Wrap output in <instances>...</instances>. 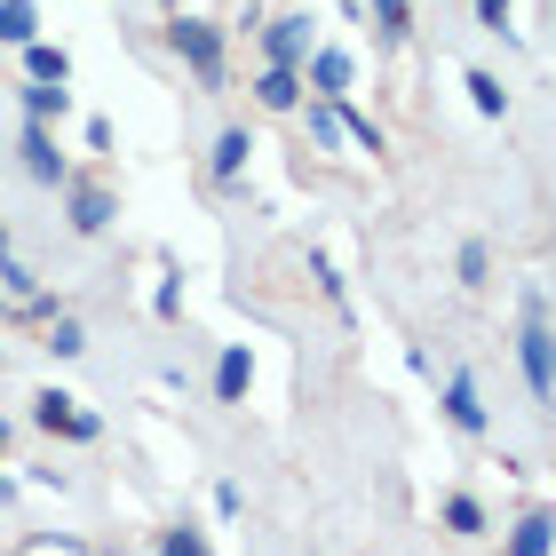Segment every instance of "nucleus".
<instances>
[{"label": "nucleus", "mask_w": 556, "mask_h": 556, "mask_svg": "<svg viewBox=\"0 0 556 556\" xmlns=\"http://www.w3.org/2000/svg\"><path fill=\"white\" fill-rule=\"evenodd\" d=\"M247 382H255V358H247V350H223V366H215V390H223V397H247Z\"/></svg>", "instance_id": "9b49d317"}, {"label": "nucleus", "mask_w": 556, "mask_h": 556, "mask_svg": "<svg viewBox=\"0 0 556 556\" xmlns=\"http://www.w3.org/2000/svg\"><path fill=\"white\" fill-rule=\"evenodd\" d=\"M24 104H33V119H40V128H48V119H56V112H64V88H40V80H33V88H24Z\"/></svg>", "instance_id": "6ab92c4d"}, {"label": "nucleus", "mask_w": 556, "mask_h": 556, "mask_svg": "<svg viewBox=\"0 0 556 556\" xmlns=\"http://www.w3.org/2000/svg\"><path fill=\"white\" fill-rule=\"evenodd\" d=\"M33 421L48 429V438H80V445L96 438V414H80L64 390H40V397H33Z\"/></svg>", "instance_id": "f03ea898"}, {"label": "nucleus", "mask_w": 556, "mask_h": 556, "mask_svg": "<svg viewBox=\"0 0 556 556\" xmlns=\"http://www.w3.org/2000/svg\"><path fill=\"white\" fill-rule=\"evenodd\" d=\"M16 151H24V167H33L40 184H64V151H56V136H48L40 119L24 128V143H16Z\"/></svg>", "instance_id": "39448f33"}, {"label": "nucleus", "mask_w": 556, "mask_h": 556, "mask_svg": "<svg viewBox=\"0 0 556 556\" xmlns=\"http://www.w3.org/2000/svg\"><path fill=\"white\" fill-rule=\"evenodd\" d=\"M16 556H88V548H80V541H64V533H33Z\"/></svg>", "instance_id": "f3484780"}, {"label": "nucleus", "mask_w": 556, "mask_h": 556, "mask_svg": "<svg viewBox=\"0 0 556 556\" xmlns=\"http://www.w3.org/2000/svg\"><path fill=\"white\" fill-rule=\"evenodd\" d=\"M311 136H318V143H342V112L318 104V112H311Z\"/></svg>", "instance_id": "412c9836"}, {"label": "nucleus", "mask_w": 556, "mask_h": 556, "mask_svg": "<svg viewBox=\"0 0 556 556\" xmlns=\"http://www.w3.org/2000/svg\"><path fill=\"white\" fill-rule=\"evenodd\" d=\"M445 525H453V533H485V509H477L469 493H453L445 501Z\"/></svg>", "instance_id": "2eb2a0df"}, {"label": "nucleus", "mask_w": 556, "mask_h": 556, "mask_svg": "<svg viewBox=\"0 0 556 556\" xmlns=\"http://www.w3.org/2000/svg\"><path fill=\"white\" fill-rule=\"evenodd\" d=\"M24 72H33L40 88H64L72 80V56H64V48H48V40H24Z\"/></svg>", "instance_id": "0eeeda50"}, {"label": "nucleus", "mask_w": 556, "mask_h": 556, "mask_svg": "<svg viewBox=\"0 0 556 556\" xmlns=\"http://www.w3.org/2000/svg\"><path fill=\"white\" fill-rule=\"evenodd\" d=\"M477 16H485V33H501V24H509V0H477Z\"/></svg>", "instance_id": "5701e85b"}, {"label": "nucleus", "mask_w": 556, "mask_h": 556, "mask_svg": "<svg viewBox=\"0 0 556 556\" xmlns=\"http://www.w3.org/2000/svg\"><path fill=\"white\" fill-rule=\"evenodd\" d=\"M311 80H318L326 104H334V96L350 88V56H342V48H318V56H311Z\"/></svg>", "instance_id": "1a4fd4ad"}, {"label": "nucleus", "mask_w": 556, "mask_h": 556, "mask_svg": "<svg viewBox=\"0 0 556 556\" xmlns=\"http://www.w3.org/2000/svg\"><path fill=\"white\" fill-rule=\"evenodd\" d=\"M270 64H278V72L311 64V16H278V24H270Z\"/></svg>", "instance_id": "20e7f679"}, {"label": "nucleus", "mask_w": 556, "mask_h": 556, "mask_svg": "<svg viewBox=\"0 0 556 556\" xmlns=\"http://www.w3.org/2000/svg\"><path fill=\"white\" fill-rule=\"evenodd\" d=\"M509 556H548V517H525L517 541H509Z\"/></svg>", "instance_id": "dca6fc26"}, {"label": "nucleus", "mask_w": 556, "mask_h": 556, "mask_svg": "<svg viewBox=\"0 0 556 556\" xmlns=\"http://www.w3.org/2000/svg\"><path fill=\"white\" fill-rule=\"evenodd\" d=\"M167 9H175V0H167Z\"/></svg>", "instance_id": "bb28decb"}, {"label": "nucleus", "mask_w": 556, "mask_h": 556, "mask_svg": "<svg viewBox=\"0 0 556 556\" xmlns=\"http://www.w3.org/2000/svg\"><path fill=\"white\" fill-rule=\"evenodd\" d=\"M445 421L469 429V438L485 429V406H477V382H469V374H453V382H445Z\"/></svg>", "instance_id": "423d86ee"}, {"label": "nucleus", "mask_w": 556, "mask_h": 556, "mask_svg": "<svg viewBox=\"0 0 556 556\" xmlns=\"http://www.w3.org/2000/svg\"><path fill=\"white\" fill-rule=\"evenodd\" d=\"M247 151H255V143H247V128H223V136H215V175H239Z\"/></svg>", "instance_id": "f8f14e48"}, {"label": "nucleus", "mask_w": 556, "mask_h": 556, "mask_svg": "<svg viewBox=\"0 0 556 556\" xmlns=\"http://www.w3.org/2000/svg\"><path fill=\"white\" fill-rule=\"evenodd\" d=\"M0 445H9V421H0Z\"/></svg>", "instance_id": "393cba45"}, {"label": "nucleus", "mask_w": 556, "mask_h": 556, "mask_svg": "<svg viewBox=\"0 0 556 556\" xmlns=\"http://www.w3.org/2000/svg\"><path fill=\"white\" fill-rule=\"evenodd\" d=\"M255 96H263V104H270V112H287V104H294V96H302V88H294V72H278V64H270V72H263V80H255Z\"/></svg>", "instance_id": "4468645a"}, {"label": "nucleus", "mask_w": 556, "mask_h": 556, "mask_svg": "<svg viewBox=\"0 0 556 556\" xmlns=\"http://www.w3.org/2000/svg\"><path fill=\"white\" fill-rule=\"evenodd\" d=\"M469 96H477V112H485V119H501V112H509V88H501L493 72H469Z\"/></svg>", "instance_id": "ddd939ff"}, {"label": "nucleus", "mask_w": 556, "mask_h": 556, "mask_svg": "<svg viewBox=\"0 0 556 556\" xmlns=\"http://www.w3.org/2000/svg\"><path fill=\"white\" fill-rule=\"evenodd\" d=\"M0 493H9V485H0Z\"/></svg>", "instance_id": "a878e982"}, {"label": "nucleus", "mask_w": 556, "mask_h": 556, "mask_svg": "<svg viewBox=\"0 0 556 556\" xmlns=\"http://www.w3.org/2000/svg\"><path fill=\"white\" fill-rule=\"evenodd\" d=\"M374 16H382V33H390V40L406 33V0H374Z\"/></svg>", "instance_id": "4be33fe9"}, {"label": "nucleus", "mask_w": 556, "mask_h": 556, "mask_svg": "<svg viewBox=\"0 0 556 556\" xmlns=\"http://www.w3.org/2000/svg\"><path fill=\"white\" fill-rule=\"evenodd\" d=\"M104 223H112V191L80 184V191H72V231H104Z\"/></svg>", "instance_id": "6e6552de"}, {"label": "nucleus", "mask_w": 556, "mask_h": 556, "mask_svg": "<svg viewBox=\"0 0 556 556\" xmlns=\"http://www.w3.org/2000/svg\"><path fill=\"white\" fill-rule=\"evenodd\" d=\"M48 350H56V358H80V350H88L80 318H56V334H48Z\"/></svg>", "instance_id": "a211bd4d"}, {"label": "nucleus", "mask_w": 556, "mask_h": 556, "mask_svg": "<svg viewBox=\"0 0 556 556\" xmlns=\"http://www.w3.org/2000/svg\"><path fill=\"white\" fill-rule=\"evenodd\" d=\"M167 33H175V48H184V64L199 72V80H223V40H215V24H199V16H175L167 24Z\"/></svg>", "instance_id": "f257e3e1"}, {"label": "nucleus", "mask_w": 556, "mask_h": 556, "mask_svg": "<svg viewBox=\"0 0 556 556\" xmlns=\"http://www.w3.org/2000/svg\"><path fill=\"white\" fill-rule=\"evenodd\" d=\"M525 382H533V397L556 390V374H548V311L533 302V318H525Z\"/></svg>", "instance_id": "7ed1b4c3"}, {"label": "nucleus", "mask_w": 556, "mask_h": 556, "mask_svg": "<svg viewBox=\"0 0 556 556\" xmlns=\"http://www.w3.org/2000/svg\"><path fill=\"white\" fill-rule=\"evenodd\" d=\"M0 263H9V231H0Z\"/></svg>", "instance_id": "b1692460"}, {"label": "nucleus", "mask_w": 556, "mask_h": 556, "mask_svg": "<svg viewBox=\"0 0 556 556\" xmlns=\"http://www.w3.org/2000/svg\"><path fill=\"white\" fill-rule=\"evenodd\" d=\"M0 40H9V48L40 40V16H33V0H0Z\"/></svg>", "instance_id": "9d476101"}, {"label": "nucleus", "mask_w": 556, "mask_h": 556, "mask_svg": "<svg viewBox=\"0 0 556 556\" xmlns=\"http://www.w3.org/2000/svg\"><path fill=\"white\" fill-rule=\"evenodd\" d=\"M160 556H207V541H199L191 525H175V533H160Z\"/></svg>", "instance_id": "aec40b11"}]
</instances>
